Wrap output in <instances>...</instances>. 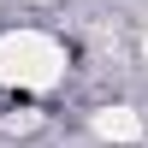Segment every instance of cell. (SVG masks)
<instances>
[{
  "label": "cell",
  "mask_w": 148,
  "mask_h": 148,
  "mask_svg": "<svg viewBox=\"0 0 148 148\" xmlns=\"http://www.w3.org/2000/svg\"><path fill=\"white\" fill-rule=\"evenodd\" d=\"M59 77H65V47L47 30H12V36H0V83L6 89L42 95Z\"/></svg>",
  "instance_id": "cell-1"
},
{
  "label": "cell",
  "mask_w": 148,
  "mask_h": 148,
  "mask_svg": "<svg viewBox=\"0 0 148 148\" xmlns=\"http://www.w3.org/2000/svg\"><path fill=\"white\" fill-rule=\"evenodd\" d=\"M142 47H148V42H142Z\"/></svg>",
  "instance_id": "cell-3"
},
{
  "label": "cell",
  "mask_w": 148,
  "mask_h": 148,
  "mask_svg": "<svg viewBox=\"0 0 148 148\" xmlns=\"http://www.w3.org/2000/svg\"><path fill=\"white\" fill-rule=\"evenodd\" d=\"M95 136H107V142H136V136H142V119L130 113V107H107V113H95Z\"/></svg>",
  "instance_id": "cell-2"
}]
</instances>
